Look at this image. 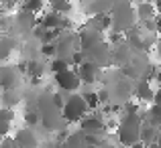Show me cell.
Segmentation results:
<instances>
[{"instance_id":"obj_13","label":"cell","mask_w":161,"mask_h":148,"mask_svg":"<svg viewBox=\"0 0 161 148\" xmlns=\"http://www.w3.org/2000/svg\"><path fill=\"white\" fill-rule=\"evenodd\" d=\"M16 69H19V71H25V73H27L31 79H35V77H43V75H45V65H43L41 61H35V59L20 63Z\"/></svg>"},{"instance_id":"obj_15","label":"cell","mask_w":161,"mask_h":148,"mask_svg":"<svg viewBox=\"0 0 161 148\" xmlns=\"http://www.w3.org/2000/svg\"><path fill=\"white\" fill-rule=\"evenodd\" d=\"M135 12H137V18L141 20H149V18H155L157 16V8H155V4L151 2V0H141V2H137V8H135Z\"/></svg>"},{"instance_id":"obj_29","label":"cell","mask_w":161,"mask_h":148,"mask_svg":"<svg viewBox=\"0 0 161 148\" xmlns=\"http://www.w3.org/2000/svg\"><path fill=\"white\" fill-rule=\"evenodd\" d=\"M151 104H161V87L159 89H155V94H153V101Z\"/></svg>"},{"instance_id":"obj_25","label":"cell","mask_w":161,"mask_h":148,"mask_svg":"<svg viewBox=\"0 0 161 148\" xmlns=\"http://www.w3.org/2000/svg\"><path fill=\"white\" fill-rule=\"evenodd\" d=\"M149 120L161 126V104H153L149 110Z\"/></svg>"},{"instance_id":"obj_19","label":"cell","mask_w":161,"mask_h":148,"mask_svg":"<svg viewBox=\"0 0 161 148\" xmlns=\"http://www.w3.org/2000/svg\"><path fill=\"white\" fill-rule=\"evenodd\" d=\"M43 8H45V0H25V2H20V10L33 12V14H39Z\"/></svg>"},{"instance_id":"obj_12","label":"cell","mask_w":161,"mask_h":148,"mask_svg":"<svg viewBox=\"0 0 161 148\" xmlns=\"http://www.w3.org/2000/svg\"><path fill=\"white\" fill-rule=\"evenodd\" d=\"M80 128L84 134L90 132H104V124H102V116H84L80 120Z\"/></svg>"},{"instance_id":"obj_24","label":"cell","mask_w":161,"mask_h":148,"mask_svg":"<svg viewBox=\"0 0 161 148\" xmlns=\"http://www.w3.org/2000/svg\"><path fill=\"white\" fill-rule=\"evenodd\" d=\"M84 100H86V104H88L90 110H96L100 105V100H98V94H96V91H86V94H84Z\"/></svg>"},{"instance_id":"obj_33","label":"cell","mask_w":161,"mask_h":148,"mask_svg":"<svg viewBox=\"0 0 161 148\" xmlns=\"http://www.w3.org/2000/svg\"><path fill=\"white\" fill-rule=\"evenodd\" d=\"M149 148H161V144H151Z\"/></svg>"},{"instance_id":"obj_27","label":"cell","mask_w":161,"mask_h":148,"mask_svg":"<svg viewBox=\"0 0 161 148\" xmlns=\"http://www.w3.org/2000/svg\"><path fill=\"white\" fill-rule=\"evenodd\" d=\"M96 94H98L100 105H102V104H108V101H110V91L106 89V87H104V89H98V91H96Z\"/></svg>"},{"instance_id":"obj_20","label":"cell","mask_w":161,"mask_h":148,"mask_svg":"<svg viewBox=\"0 0 161 148\" xmlns=\"http://www.w3.org/2000/svg\"><path fill=\"white\" fill-rule=\"evenodd\" d=\"M69 67H71L69 59L57 57V55H55V59L49 63V69H51V73H59V71H65V69H69Z\"/></svg>"},{"instance_id":"obj_14","label":"cell","mask_w":161,"mask_h":148,"mask_svg":"<svg viewBox=\"0 0 161 148\" xmlns=\"http://www.w3.org/2000/svg\"><path fill=\"white\" fill-rule=\"evenodd\" d=\"M133 94H135V98H137L139 101H153L155 89L151 87V81H149V79H141V81L135 85Z\"/></svg>"},{"instance_id":"obj_31","label":"cell","mask_w":161,"mask_h":148,"mask_svg":"<svg viewBox=\"0 0 161 148\" xmlns=\"http://www.w3.org/2000/svg\"><path fill=\"white\" fill-rule=\"evenodd\" d=\"M98 148H116L114 144H110V142H102V144H100Z\"/></svg>"},{"instance_id":"obj_35","label":"cell","mask_w":161,"mask_h":148,"mask_svg":"<svg viewBox=\"0 0 161 148\" xmlns=\"http://www.w3.org/2000/svg\"><path fill=\"white\" fill-rule=\"evenodd\" d=\"M137 2H141V0H137Z\"/></svg>"},{"instance_id":"obj_5","label":"cell","mask_w":161,"mask_h":148,"mask_svg":"<svg viewBox=\"0 0 161 148\" xmlns=\"http://www.w3.org/2000/svg\"><path fill=\"white\" fill-rule=\"evenodd\" d=\"M39 24H43L45 28H59V31H65V28H71V23L65 14L61 12H55V10H49L45 12L43 16L39 18Z\"/></svg>"},{"instance_id":"obj_17","label":"cell","mask_w":161,"mask_h":148,"mask_svg":"<svg viewBox=\"0 0 161 148\" xmlns=\"http://www.w3.org/2000/svg\"><path fill=\"white\" fill-rule=\"evenodd\" d=\"M0 101H2L4 108H14V105L20 104V94L19 89H2V95H0Z\"/></svg>"},{"instance_id":"obj_4","label":"cell","mask_w":161,"mask_h":148,"mask_svg":"<svg viewBox=\"0 0 161 148\" xmlns=\"http://www.w3.org/2000/svg\"><path fill=\"white\" fill-rule=\"evenodd\" d=\"M55 83L59 85L61 91H75L80 85H82V79H80L78 71L69 67V69H65V71L55 73Z\"/></svg>"},{"instance_id":"obj_23","label":"cell","mask_w":161,"mask_h":148,"mask_svg":"<svg viewBox=\"0 0 161 148\" xmlns=\"http://www.w3.org/2000/svg\"><path fill=\"white\" fill-rule=\"evenodd\" d=\"M41 122V112L39 110H29L27 114H25V124L27 126H37Z\"/></svg>"},{"instance_id":"obj_10","label":"cell","mask_w":161,"mask_h":148,"mask_svg":"<svg viewBox=\"0 0 161 148\" xmlns=\"http://www.w3.org/2000/svg\"><path fill=\"white\" fill-rule=\"evenodd\" d=\"M14 142L19 148H39V140H37L35 132L29 128H23L14 134Z\"/></svg>"},{"instance_id":"obj_22","label":"cell","mask_w":161,"mask_h":148,"mask_svg":"<svg viewBox=\"0 0 161 148\" xmlns=\"http://www.w3.org/2000/svg\"><path fill=\"white\" fill-rule=\"evenodd\" d=\"M74 8L71 0H51V10L61 12V14H67V12Z\"/></svg>"},{"instance_id":"obj_26","label":"cell","mask_w":161,"mask_h":148,"mask_svg":"<svg viewBox=\"0 0 161 148\" xmlns=\"http://www.w3.org/2000/svg\"><path fill=\"white\" fill-rule=\"evenodd\" d=\"M41 53H43L45 57H55V55H57V45L55 43H43L41 45Z\"/></svg>"},{"instance_id":"obj_18","label":"cell","mask_w":161,"mask_h":148,"mask_svg":"<svg viewBox=\"0 0 161 148\" xmlns=\"http://www.w3.org/2000/svg\"><path fill=\"white\" fill-rule=\"evenodd\" d=\"M110 8H112V0H90V4H88V12L90 14L110 12Z\"/></svg>"},{"instance_id":"obj_30","label":"cell","mask_w":161,"mask_h":148,"mask_svg":"<svg viewBox=\"0 0 161 148\" xmlns=\"http://www.w3.org/2000/svg\"><path fill=\"white\" fill-rule=\"evenodd\" d=\"M129 148H147V144L143 140H139V142H135V144H130Z\"/></svg>"},{"instance_id":"obj_11","label":"cell","mask_w":161,"mask_h":148,"mask_svg":"<svg viewBox=\"0 0 161 148\" xmlns=\"http://www.w3.org/2000/svg\"><path fill=\"white\" fill-rule=\"evenodd\" d=\"M157 134H159V124H155V122H151V120H147V122L141 124V140L145 142L147 146L157 142Z\"/></svg>"},{"instance_id":"obj_9","label":"cell","mask_w":161,"mask_h":148,"mask_svg":"<svg viewBox=\"0 0 161 148\" xmlns=\"http://www.w3.org/2000/svg\"><path fill=\"white\" fill-rule=\"evenodd\" d=\"M133 47H130L129 43H118L116 47H114V51H112V63H116V65H126V63L133 59Z\"/></svg>"},{"instance_id":"obj_32","label":"cell","mask_w":161,"mask_h":148,"mask_svg":"<svg viewBox=\"0 0 161 148\" xmlns=\"http://www.w3.org/2000/svg\"><path fill=\"white\" fill-rule=\"evenodd\" d=\"M155 18H157V28H161V10L157 12V16H155Z\"/></svg>"},{"instance_id":"obj_6","label":"cell","mask_w":161,"mask_h":148,"mask_svg":"<svg viewBox=\"0 0 161 148\" xmlns=\"http://www.w3.org/2000/svg\"><path fill=\"white\" fill-rule=\"evenodd\" d=\"M75 69H78V75H80V79H82L84 83H96L98 77H100V69H102V67L96 65L94 61H90V59H86V61L80 63Z\"/></svg>"},{"instance_id":"obj_34","label":"cell","mask_w":161,"mask_h":148,"mask_svg":"<svg viewBox=\"0 0 161 148\" xmlns=\"http://www.w3.org/2000/svg\"><path fill=\"white\" fill-rule=\"evenodd\" d=\"M14 2H25V0H14Z\"/></svg>"},{"instance_id":"obj_16","label":"cell","mask_w":161,"mask_h":148,"mask_svg":"<svg viewBox=\"0 0 161 148\" xmlns=\"http://www.w3.org/2000/svg\"><path fill=\"white\" fill-rule=\"evenodd\" d=\"M12 122H14V114H12L10 108H4L0 110V136H6L12 128Z\"/></svg>"},{"instance_id":"obj_8","label":"cell","mask_w":161,"mask_h":148,"mask_svg":"<svg viewBox=\"0 0 161 148\" xmlns=\"http://www.w3.org/2000/svg\"><path fill=\"white\" fill-rule=\"evenodd\" d=\"M0 87L2 89H16L19 87L16 67H0Z\"/></svg>"},{"instance_id":"obj_28","label":"cell","mask_w":161,"mask_h":148,"mask_svg":"<svg viewBox=\"0 0 161 148\" xmlns=\"http://www.w3.org/2000/svg\"><path fill=\"white\" fill-rule=\"evenodd\" d=\"M0 148H19L14 142V138H2L0 140Z\"/></svg>"},{"instance_id":"obj_3","label":"cell","mask_w":161,"mask_h":148,"mask_svg":"<svg viewBox=\"0 0 161 148\" xmlns=\"http://www.w3.org/2000/svg\"><path fill=\"white\" fill-rule=\"evenodd\" d=\"M88 110L90 108H88L84 95L71 91V95L65 100V104H63V108H61V118L67 122V124H74V122H80L84 116H86Z\"/></svg>"},{"instance_id":"obj_1","label":"cell","mask_w":161,"mask_h":148,"mask_svg":"<svg viewBox=\"0 0 161 148\" xmlns=\"http://www.w3.org/2000/svg\"><path fill=\"white\" fill-rule=\"evenodd\" d=\"M110 18H112V31L126 33L130 27H135L137 12H135L130 0H112Z\"/></svg>"},{"instance_id":"obj_21","label":"cell","mask_w":161,"mask_h":148,"mask_svg":"<svg viewBox=\"0 0 161 148\" xmlns=\"http://www.w3.org/2000/svg\"><path fill=\"white\" fill-rule=\"evenodd\" d=\"M14 47H16L14 41H12L8 35H4L2 39H0V59H6L8 55H10L12 51H14Z\"/></svg>"},{"instance_id":"obj_7","label":"cell","mask_w":161,"mask_h":148,"mask_svg":"<svg viewBox=\"0 0 161 148\" xmlns=\"http://www.w3.org/2000/svg\"><path fill=\"white\" fill-rule=\"evenodd\" d=\"M78 39H80V47H82V51H88V49L94 47V45L102 43L104 37H102L100 31H96V28H92V27H86L84 31L78 33Z\"/></svg>"},{"instance_id":"obj_2","label":"cell","mask_w":161,"mask_h":148,"mask_svg":"<svg viewBox=\"0 0 161 148\" xmlns=\"http://www.w3.org/2000/svg\"><path fill=\"white\" fill-rule=\"evenodd\" d=\"M141 116L137 112H126L122 116L120 124H118V140H120L122 146L129 148L130 144L141 140Z\"/></svg>"}]
</instances>
